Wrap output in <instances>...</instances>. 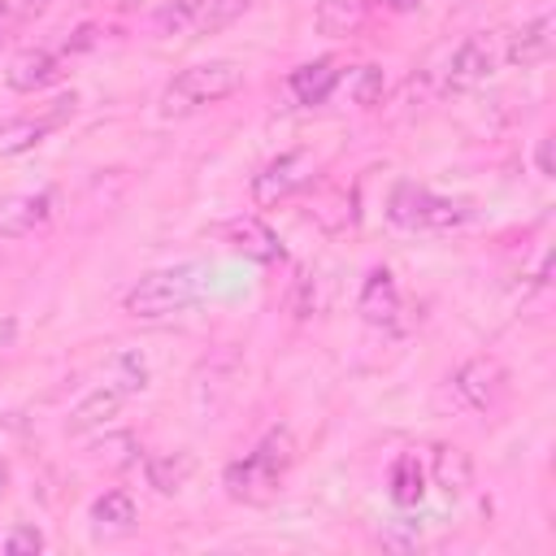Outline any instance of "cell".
Wrapping results in <instances>:
<instances>
[{"label":"cell","instance_id":"obj_1","mask_svg":"<svg viewBox=\"0 0 556 556\" xmlns=\"http://www.w3.org/2000/svg\"><path fill=\"white\" fill-rule=\"evenodd\" d=\"M291 465H295V439H291V430L278 426L243 460H230L226 465V473H222L226 495L230 500H243V504H269L282 491Z\"/></svg>","mask_w":556,"mask_h":556},{"label":"cell","instance_id":"obj_2","mask_svg":"<svg viewBox=\"0 0 556 556\" xmlns=\"http://www.w3.org/2000/svg\"><path fill=\"white\" fill-rule=\"evenodd\" d=\"M243 87V65L239 61H195L187 70H178L165 87H161V100H156V113L161 117H195L222 100H230L235 91Z\"/></svg>","mask_w":556,"mask_h":556},{"label":"cell","instance_id":"obj_3","mask_svg":"<svg viewBox=\"0 0 556 556\" xmlns=\"http://www.w3.org/2000/svg\"><path fill=\"white\" fill-rule=\"evenodd\" d=\"M204 291V269L200 265H165L143 274L130 291H126V313L135 321H161V317H178L187 313Z\"/></svg>","mask_w":556,"mask_h":556},{"label":"cell","instance_id":"obj_4","mask_svg":"<svg viewBox=\"0 0 556 556\" xmlns=\"http://www.w3.org/2000/svg\"><path fill=\"white\" fill-rule=\"evenodd\" d=\"M387 217L400 230H456L473 217V204L456 200V195H439V191L417 187V182H400L387 195Z\"/></svg>","mask_w":556,"mask_h":556},{"label":"cell","instance_id":"obj_5","mask_svg":"<svg viewBox=\"0 0 556 556\" xmlns=\"http://www.w3.org/2000/svg\"><path fill=\"white\" fill-rule=\"evenodd\" d=\"M74 113H78V96H74V91H61V96H52L48 104L9 117V122L0 126V156H22V152L39 148V143H43L52 130H61Z\"/></svg>","mask_w":556,"mask_h":556},{"label":"cell","instance_id":"obj_6","mask_svg":"<svg viewBox=\"0 0 556 556\" xmlns=\"http://www.w3.org/2000/svg\"><path fill=\"white\" fill-rule=\"evenodd\" d=\"M500 65H504V30H473L469 39H460V48L447 61V87L452 91L478 87Z\"/></svg>","mask_w":556,"mask_h":556},{"label":"cell","instance_id":"obj_7","mask_svg":"<svg viewBox=\"0 0 556 556\" xmlns=\"http://www.w3.org/2000/svg\"><path fill=\"white\" fill-rule=\"evenodd\" d=\"M447 382H452V395L469 413H491L508 395V369L495 356H469L465 365H456V374Z\"/></svg>","mask_w":556,"mask_h":556},{"label":"cell","instance_id":"obj_8","mask_svg":"<svg viewBox=\"0 0 556 556\" xmlns=\"http://www.w3.org/2000/svg\"><path fill=\"white\" fill-rule=\"evenodd\" d=\"M313 174V156L308 152H278L269 165H261V174L252 178V200L265 208V204H278L287 200L291 191H300Z\"/></svg>","mask_w":556,"mask_h":556},{"label":"cell","instance_id":"obj_9","mask_svg":"<svg viewBox=\"0 0 556 556\" xmlns=\"http://www.w3.org/2000/svg\"><path fill=\"white\" fill-rule=\"evenodd\" d=\"M556 48V22L552 13H534L530 22H521L517 30L504 35V65H543Z\"/></svg>","mask_w":556,"mask_h":556},{"label":"cell","instance_id":"obj_10","mask_svg":"<svg viewBox=\"0 0 556 556\" xmlns=\"http://www.w3.org/2000/svg\"><path fill=\"white\" fill-rule=\"evenodd\" d=\"M356 313L369 321V326H382L391 330L400 321V287H395V274L387 265H374L361 282V300H356Z\"/></svg>","mask_w":556,"mask_h":556},{"label":"cell","instance_id":"obj_11","mask_svg":"<svg viewBox=\"0 0 556 556\" xmlns=\"http://www.w3.org/2000/svg\"><path fill=\"white\" fill-rule=\"evenodd\" d=\"M56 208V191H17V195H4L0 200V235L4 239H22L30 235L35 226H43Z\"/></svg>","mask_w":556,"mask_h":556},{"label":"cell","instance_id":"obj_12","mask_svg":"<svg viewBox=\"0 0 556 556\" xmlns=\"http://www.w3.org/2000/svg\"><path fill=\"white\" fill-rule=\"evenodd\" d=\"M334 87H339V70H334V61H330V56L304 61V65H295V70L287 74V96H291L295 104H304V109L326 104Z\"/></svg>","mask_w":556,"mask_h":556},{"label":"cell","instance_id":"obj_13","mask_svg":"<svg viewBox=\"0 0 556 556\" xmlns=\"http://www.w3.org/2000/svg\"><path fill=\"white\" fill-rule=\"evenodd\" d=\"M222 235H226V243H230L235 252H243V256H252V261H261V265L282 261V243H278V235H274L261 217H230V222L222 226Z\"/></svg>","mask_w":556,"mask_h":556},{"label":"cell","instance_id":"obj_14","mask_svg":"<svg viewBox=\"0 0 556 556\" xmlns=\"http://www.w3.org/2000/svg\"><path fill=\"white\" fill-rule=\"evenodd\" d=\"M56 78V56L48 52V48H26V52H17L13 61H9V70H4V83L13 87V91H39V87H48Z\"/></svg>","mask_w":556,"mask_h":556},{"label":"cell","instance_id":"obj_15","mask_svg":"<svg viewBox=\"0 0 556 556\" xmlns=\"http://www.w3.org/2000/svg\"><path fill=\"white\" fill-rule=\"evenodd\" d=\"M87 517H91L96 534H126V530H135L139 508H135V500L126 491H104V495L91 500V513Z\"/></svg>","mask_w":556,"mask_h":556},{"label":"cell","instance_id":"obj_16","mask_svg":"<svg viewBox=\"0 0 556 556\" xmlns=\"http://www.w3.org/2000/svg\"><path fill=\"white\" fill-rule=\"evenodd\" d=\"M434 486L443 495H465L473 486V460L465 447H452V443L434 447Z\"/></svg>","mask_w":556,"mask_h":556},{"label":"cell","instance_id":"obj_17","mask_svg":"<svg viewBox=\"0 0 556 556\" xmlns=\"http://www.w3.org/2000/svg\"><path fill=\"white\" fill-rule=\"evenodd\" d=\"M387 491H391V504H400V508L421 504V495H426V469H421V460L413 452H404V456L391 460Z\"/></svg>","mask_w":556,"mask_h":556},{"label":"cell","instance_id":"obj_18","mask_svg":"<svg viewBox=\"0 0 556 556\" xmlns=\"http://www.w3.org/2000/svg\"><path fill=\"white\" fill-rule=\"evenodd\" d=\"M126 395L113 387V382H104L100 391H91L74 413H70V434H87V430H96V426H104L113 413H117V404H122Z\"/></svg>","mask_w":556,"mask_h":556},{"label":"cell","instance_id":"obj_19","mask_svg":"<svg viewBox=\"0 0 556 556\" xmlns=\"http://www.w3.org/2000/svg\"><path fill=\"white\" fill-rule=\"evenodd\" d=\"M191 469H195V460H191L187 452H156V456H148V482H152L161 495L182 491V482L191 478Z\"/></svg>","mask_w":556,"mask_h":556},{"label":"cell","instance_id":"obj_20","mask_svg":"<svg viewBox=\"0 0 556 556\" xmlns=\"http://www.w3.org/2000/svg\"><path fill=\"white\" fill-rule=\"evenodd\" d=\"M252 0H191V30L213 35L222 26H230Z\"/></svg>","mask_w":556,"mask_h":556},{"label":"cell","instance_id":"obj_21","mask_svg":"<svg viewBox=\"0 0 556 556\" xmlns=\"http://www.w3.org/2000/svg\"><path fill=\"white\" fill-rule=\"evenodd\" d=\"M365 17L361 0H317V30L321 35H348Z\"/></svg>","mask_w":556,"mask_h":556},{"label":"cell","instance_id":"obj_22","mask_svg":"<svg viewBox=\"0 0 556 556\" xmlns=\"http://www.w3.org/2000/svg\"><path fill=\"white\" fill-rule=\"evenodd\" d=\"M348 91H352V104L374 109V104L382 100V91H387V78H382L378 65H356V70L348 74Z\"/></svg>","mask_w":556,"mask_h":556},{"label":"cell","instance_id":"obj_23","mask_svg":"<svg viewBox=\"0 0 556 556\" xmlns=\"http://www.w3.org/2000/svg\"><path fill=\"white\" fill-rule=\"evenodd\" d=\"M122 395H135V391H143L148 387V365L139 361V356H117L113 361V378H109Z\"/></svg>","mask_w":556,"mask_h":556},{"label":"cell","instance_id":"obj_24","mask_svg":"<svg viewBox=\"0 0 556 556\" xmlns=\"http://www.w3.org/2000/svg\"><path fill=\"white\" fill-rule=\"evenodd\" d=\"M0 552L4 556H26V552H43V534L35 526H13L9 534H0Z\"/></svg>","mask_w":556,"mask_h":556},{"label":"cell","instance_id":"obj_25","mask_svg":"<svg viewBox=\"0 0 556 556\" xmlns=\"http://www.w3.org/2000/svg\"><path fill=\"white\" fill-rule=\"evenodd\" d=\"M156 26L165 30V26H191V0H178V4H165L161 13H156Z\"/></svg>","mask_w":556,"mask_h":556},{"label":"cell","instance_id":"obj_26","mask_svg":"<svg viewBox=\"0 0 556 556\" xmlns=\"http://www.w3.org/2000/svg\"><path fill=\"white\" fill-rule=\"evenodd\" d=\"M534 165H539L543 178H552V139H547V135H543L539 148H534Z\"/></svg>","mask_w":556,"mask_h":556},{"label":"cell","instance_id":"obj_27","mask_svg":"<svg viewBox=\"0 0 556 556\" xmlns=\"http://www.w3.org/2000/svg\"><path fill=\"white\" fill-rule=\"evenodd\" d=\"M378 4H387V9H395V13H408V9H417L421 0H378Z\"/></svg>","mask_w":556,"mask_h":556},{"label":"cell","instance_id":"obj_28","mask_svg":"<svg viewBox=\"0 0 556 556\" xmlns=\"http://www.w3.org/2000/svg\"><path fill=\"white\" fill-rule=\"evenodd\" d=\"M52 0H26V13H43Z\"/></svg>","mask_w":556,"mask_h":556},{"label":"cell","instance_id":"obj_29","mask_svg":"<svg viewBox=\"0 0 556 556\" xmlns=\"http://www.w3.org/2000/svg\"><path fill=\"white\" fill-rule=\"evenodd\" d=\"M4 491H9V465L0 460V495H4Z\"/></svg>","mask_w":556,"mask_h":556},{"label":"cell","instance_id":"obj_30","mask_svg":"<svg viewBox=\"0 0 556 556\" xmlns=\"http://www.w3.org/2000/svg\"><path fill=\"white\" fill-rule=\"evenodd\" d=\"M0 48H4V35H0Z\"/></svg>","mask_w":556,"mask_h":556}]
</instances>
